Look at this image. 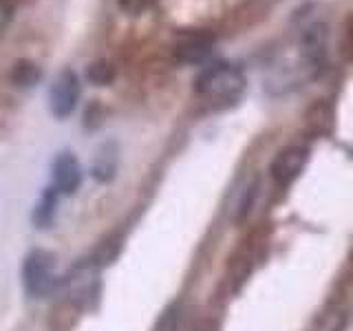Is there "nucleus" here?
<instances>
[{"instance_id": "f257e3e1", "label": "nucleus", "mask_w": 353, "mask_h": 331, "mask_svg": "<svg viewBox=\"0 0 353 331\" xmlns=\"http://www.w3.org/2000/svg\"><path fill=\"white\" fill-rule=\"evenodd\" d=\"M245 88V77L232 64H214L194 80V91L212 99H234Z\"/></svg>"}, {"instance_id": "f03ea898", "label": "nucleus", "mask_w": 353, "mask_h": 331, "mask_svg": "<svg viewBox=\"0 0 353 331\" xmlns=\"http://www.w3.org/2000/svg\"><path fill=\"white\" fill-rule=\"evenodd\" d=\"M22 285L29 296L44 298L55 287V257L44 250H33L22 263Z\"/></svg>"}, {"instance_id": "7ed1b4c3", "label": "nucleus", "mask_w": 353, "mask_h": 331, "mask_svg": "<svg viewBox=\"0 0 353 331\" xmlns=\"http://www.w3.org/2000/svg\"><path fill=\"white\" fill-rule=\"evenodd\" d=\"M82 95V86L80 80H77L75 71L64 69L55 75V80L49 88V110L53 117L64 119L69 117L73 110L77 108V102H80Z\"/></svg>"}, {"instance_id": "20e7f679", "label": "nucleus", "mask_w": 353, "mask_h": 331, "mask_svg": "<svg viewBox=\"0 0 353 331\" xmlns=\"http://www.w3.org/2000/svg\"><path fill=\"white\" fill-rule=\"evenodd\" d=\"M307 159H309V150L305 146L283 148L279 154H276V159L272 161V168H270L272 179L279 185H290L305 170Z\"/></svg>"}, {"instance_id": "39448f33", "label": "nucleus", "mask_w": 353, "mask_h": 331, "mask_svg": "<svg viewBox=\"0 0 353 331\" xmlns=\"http://www.w3.org/2000/svg\"><path fill=\"white\" fill-rule=\"evenodd\" d=\"M82 185V166L73 152H60L53 161V188L60 194H73Z\"/></svg>"}, {"instance_id": "423d86ee", "label": "nucleus", "mask_w": 353, "mask_h": 331, "mask_svg": "<svg viewBox=\"0 0 353 331\" xmlns=\"http://www.w3.org/2000/svg\"><path fill=\"white\" fill-rule=\"evenodd\" d=\"M119 166V148L115 141H104L102 146L95 150L91 174L97 183H108L115 179Z\"/></svg>"}, {"instance_id": "0eeeda50", "label": "nucleus", "mask_w": 353, "mask_h": 331, "mask_svg": "<svg viewBox=\"0 0 353 331\" xmlns=\"http://www.w3.org/2000/svg\"><path fill=\"white\" fill-rule=\"evenodd\" d=\"M212 44L214 36L210 33H196L192 38H185L174 47V58L181 62H190V64H201L210 58L212 53Z\"/></svg>"}, {"instance_id": "6e6552de", "label": "nucleus", "mask_w": 353, "mask_h": 331, "mask_svg": "<svg viewBox=\"0 0 353 331\" xmlns=\"http://www.w3.org/2000/svg\"><path fill=\"white\" fill-rule=\"evenodd\" d=\"M58 190L51 185L47 190L42 192L40 197V203L33 210V223L38 228H49L53 221H55V210H58Z\"/></svg>"}, {"instance_id": "1a4fd4ad", "label": "nucleus", "mask_w": 353, "mask_h": 331, "mask_svg": "<svg viewBox=\"0 0 353 331\" xmlns=\"http://www.w3.org/2000/svg\"><path fill=\"white\" fill-rule=\"evenodd\" d=\"M11 82H14L16 86L20 88H29L36 84L40 77H42V71H40V66L36 62H31V60H18L14 64V69H11Z\"/></svg>"}, {"instance_id": "9d476101", "label": "nucleus", "mask_w": 353, "mask_h": 331, "mask_svg": "<svg viewBox=\"0 0 353 331\" xmlns=\"http://www.w3.org/2000/svg\"><path fill=\"white\" fill-rule=\"evenodd\" d=\"M347 329V314L340 307H329L320 314L309 331H345Z\"/></svg>"}, {"instance_id": "9b49d317", "label": "nucleus", "mask_w": 353, "mask_h": 331, "mask_svg": "<svg viewBox=\"0 0 353 331\" xmlns=\"http://www.w3.org/2000/svg\"><path fill=\"white\" fill-rule=\"evenodd\" d=\"M86 80L91 82L93 86H108L115 82V66L110 64L108 60H93L91 64L86 66Z\"/></svg>"}, {"instance_id": "f8f14e48", "label": "nucleus", "mask_w": 353, "mask_h": 331, "mask_svg": "<svg viewBox=\"0 0 353 331\" xmlns=\"http://www.w3.org/2000/svg\"><path fill=\"white\" fill-rule=\"evenodd\" d=\"M325 38H327V31H325V25H314L312 29H307L305 33V47L309 53H323V47H325Z\"/></svg>"}, {"instance_id": "ddd939ff", "label": "nucleus", "mask_w": 353, "mask_h": 331, "mask_svg": "<svg viewBox=\"0 0 353 331\" xmlns=\"http://www.w3.org/2000/svg\"><path fill=\"white\" fill-rule=\"evenodd\" d=\"M176 320H179V307L172 305L170 309H165L163 316L159 318L157 331H174L176 329Z\"/></svg>"}, {"instance_id": "4468645a", "label": "nucleus", "mask_w": 353, "mask_h": 331, "mask_svg": "<svg viewBox=\"0 0 353 331\" xmlns=\"http://www.w3.org/2000/svg\"><path fill=\"white\" fill-rule=\"evenodd\" d=\"M11 16H14V5H11V0H0V29H5L9 25Z\"/></svg>"}]
</instances>
